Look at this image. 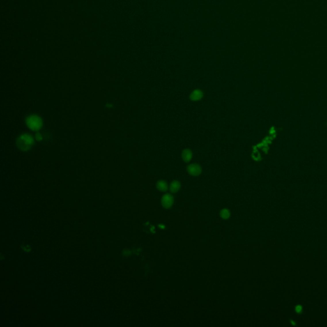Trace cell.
I'll use <instances>...</instances> for the list:
<instances>
[{
  "instance_id": "cell-1",
  "label": "cell",
  "mask_w": 327,
  "mask_h": 327,
  "mask_svg": "<svg viewBox=\"0 0 327 327\" xmlns=\"http://www.w3.org/2000/svg\"><path fill=\"white\" fill-rule=\"evenodd\" d=\"M34 144V139L29 134H22L17 139V144L20 150L27 151L30 150Z\"/></svg>"
},
{
  "instance_id": "cell-2",
  "label": "cell",
  "mask_w": 327,
  "mask_h": 327,
  "mask_svg": "<svg viewBox=\"0 0 327 327\" xmlns=\"http://www.w3.org/2000/svg\"><path fill=\"white\" fill-rule=\"evenodd\" d=\"M26 123L28 128L33 131H38L42 127L41 118L37 115H30L26 120Z\"/></svg>"
},
{
  "instance_id": "cell-3",
  "label": "cell",
  "mask_w": 327,
  "mask_h": 327,
  "mask_svg": "<svg viewBox=\"0 0 327 327\" xmlns=\"http://www.w3.org/2000/svg\"><path fill=\"white\" fill-rule=\"evenodd\" d=\"M174 202V198L170 194H164L161 199V204L164 208L168 209L171 208Z\"/></svg>"
},
{
  "instance_id": "cell-4",
  "label": "cell",
  "mask_w": 327,
  "mask_h": 327,
  "mask_svg": "<svg viewBox=\"0 0 327 327\" xmlns=\"http://www.w3.org/2000/svg\"><path fill=\"white\" fill-rule=\"evenodd\" d=\"M187 170L189 174L193 176H199L202 172L201 167L198 164H190L189 166H188Z\"/></svg>"
},
{
  "instance_id": "cell-5",
  "label": "cell",
  "mask_w": 327,
  "mask_h": 327,
  "mask_svg": "<svg viewBox=\"0 0 327 327\" xmlns=\"http://www.w3.org/2000/svg\"><path fill=\"white\" fill-rule=\"evenodd\" d=\"M203 97V92L200 89H195L190 93L189 98L192 101L200 100Z\"/></svg>"
},
{
  "instance_id": "cell-6",
  "label": "cell",
  "mask_w": 327,
  "mask_h": 327,
  "mask_svg": "<svg viewBox=\"0 0 327 327\" xmlns=\"http://www.w3.org/2000/svg\"><path fill=\"white\" fill-rule=\"evenodd\" d=\"M181 157L185 162H189L192 158V153L189 149H185L181 153Z\"/></svg>"
},
{
  "instance_id": "cell-7",
  "label": "cell",
  "mask_w": 327,
  "mask_h": 327,
  "mask_svg": "<svg viewBox=\"0 0 327 327\" xmlns=\"http://www.w3.org/2000/svg\"><path fill=\"white\" fill-rule=\"evenodd\" d=\"M156 186H157V189L161 192H166L168 189V186H167V182L164 180L158 181Z\"/></svg>"
},
{
  "instance_id": "cell-8",
  "label": "cell",
  "mask_w": 327,
  "mask_h": 327,
  "mask_svg": "<svg viewBox=\"0 0 327 327\" xmlns=\"http://www.w3.org/2000/svg\"><path fill=\"white\" fill-rule=\"evenodd\" d=\"M181 184L178 181L175 180L170 184L169 190L172 193H176L180 189Z\"/></svg>"
},
{
  "instance_id": "cell-9",
  "label": "cell",
  "mask_w": 327,
  "mask_h": 327,
  "mask_svg": "<svg viewBox=\"0 0 327 327\" xmlns=\"http://www.w3.org/2000/svg\"><path fill=\"white\" fill-rule=\"evenodd\" d=\"M220 215H221V218H222L223 219H227L230 218V217L231 215V213L230 212V210L228 209H222L221 212H220Z\"/></svg>"
},
{
  "instance_id": "cell-10",
  "label": "cell",
  "mask_w": 327,
  "mask_h": 327,
  "mask_svg": "<svg viewBox=\"0 0 327 327\" xmlns=\"http://www.w3.org/2000/svg\"><path fill=\"white\" fill-rule=\"evenodd\" d=\"M21 248H22V250L23 251L26 252V253H30L32 250V248H31V246L28 244H22L21 245Z\"/></svg>"
},
{
  "instance_id": "cell-11",
  "label": "cell",
  "mask_w": 327,
  "mask_h": 327,
  "mask_svg": "<svg viewBox=\"0 0 327 327\" xmlns=\"http://www.w3.org/2000/svg\"><path fill=\"white\" fill-rule=\"evenodd\" d=\"M131 252L130 251L129 249H124L122 251V255L125 257H129L131 256Z\"/></svg>"
},
{
  "instance_id": "cell-12",
  "label": "cell",
  "mask_w": 327,
  "mask_h": 327,
  "mask_svg": "<svg viewBox=\"0 0 327 327\" xmlns=\"http://www.w3.org/2000/svg\"><path fill=\"white\" fill-rule=\"evenodd\" d=\"M35 138L38 141H40L42 140V136L41 134H40V133H37V134L35 135Z\"/></svg>"
},
{
  "instance_id": "cell-13",
  "label": "cell",
  "mask_w": 327,
  "mask_h": 327,
  "mask_svg": "<svg viewBox=\"0 0 327 327\" xmlns=\"http://www.w3.org/2000/svg\"><path fill=\"white\" fill-rule=\"evenodd\" d=\"M302 310V308L301 306H297L296 307V311L297 312H300Z\"/></svg>"
}]
</instances>
